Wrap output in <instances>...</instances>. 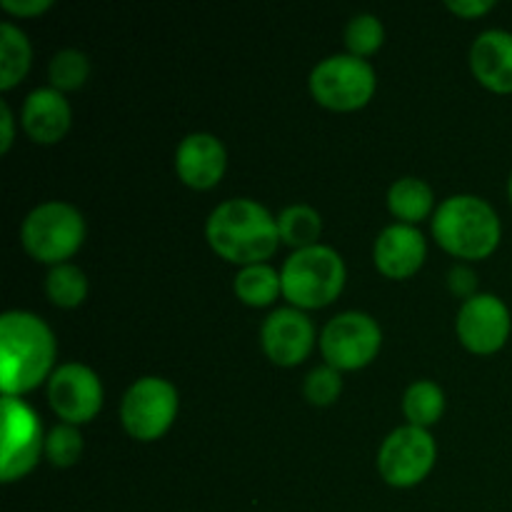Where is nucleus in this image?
I'll use <instances>...</instances> for the list:
<instances>
[{
    "mask_svg": "<svg viewBox=\"0 0 512 512\" xmlns=\"http://www.w3.org/2000/svg\"><path fill=\"white\" fill-rule=\"evenodd\" d=\"M48 400L63 423L83 425L103 408V385L88 365L65 363L50 375Z\"/></svg>",
    "mask_w": 512,
    "mask_h": 512,
    "instance_id": "obj_11",
    "label": "nucleus"
},
{
    "mask_svg": "<svg viewBox=\"0 0 512 512\" xmlns=\"http://www.w3.org/2000/svg\"><path fill=\"white\" fill-rule=\"evenodd\" d=\"M445 5L460 18H480L495 8V0H448Z\"/></svg>",
    "mask_w": 512,
    "mask_h": 512,
    "instance_id": "obj_30",
    "label": "nucleus"
},
{
    "mask_svg": "<svg viewBox=\"0 0 512 512\" xmlns=\"http://www.w3.org/2000/svg\"><path fill=\"white\" fill-rule=\"evenodd\" d=\"M233 288L235 295L245 305H250V308H265V305H270L283 293V280H280L278 270L265 263H258L248 265V268H240V273L235 275Z\"/></svg>",
    "mask_w": 512,
    "mask_h": 512,
    "instance_id": "obj_20",
    "label": "nucleus"
},
{
    "mask_svg": "<svg viewBox=\"0 0 512 512\" xmlns=\"http://www.w3.org/2000/svg\"><path fill=\"white\" fill-rule=\"evenodd\" d=\"M315 343V328L298 308H278L260 328V345L275 365L293 368L303 363Z\"/></svg>",
    "mask_w": 512,
    "mask_h": 512,
    "instance_id": "obj_13",
    "label": "nucleus"
},
{
    "mask_svg": "<svg viewBox=\"0 0 512 512\" xmlns=\"http://www.w3.org/2000/svg\"><path fill=\"white\" fill-rule=\"evenodd\" d=\"M48 75L50 83H53L50 88L60 90V93H65V90H78L88 80L90 63L85 58V53H80L75 48H65L53 55V60L48 65Z\"/></svg>",
    "mask_w": 512,
    "mask_h": 512,
    "instance_id": "obj_24",
    "label": "nucleus"
},
{
    "mask_svg": "<svg viewBox=\"0 0 512 512\" xmlns=\"http://www.w3.org/2000/svg\"><path fill=\"white\" fill-rule=\"evenodd\" d=\"M83 453V435L75 430V425H55L45 438V458L55 468H70L78 463Z\"/></svg>",
    "mask_w": 512,
    "mask_h": 512,
    "instance_id": "obj_26",
    "label": "nucleus"
},
{
    "mask_svg": "<svg viewBox=\"0 0 512 512\" xmlns=\"http://www.w3.org/2000/svg\"><path fill=\"white\" fill-rule=\"evenodd\" d=\"M303 393L308 398V403L320 405H333L338 400V395L343 393V380H340V370L323 365V368L310 370L308 378H305Z\"/></svg>",
    "mask_w": 512,
    "mask_h": 512,
    "instance_id": "obj_27",
    "label": "nucleus"
},
{
    "mask_svg": "<svg viewBox=\"0 0 512 512\" xmlns=\"http://www.w3.org/2000/svg\"><path fill=\"white\" fill-rule=\"evenodd\" d=\"M403 413L415 428H425L435 425L440 415L445 413V393L440 390L438 383L433 380H415L403 398Z\"/></svg>",
    "mask_w": 512,
    "mask_h": 512,
    "instance_id": "obj_22",
    "label": "nucleus"
},
{
    "mask_svg": "<svg viewBox=\"0 0 512 512\" xmlns=\"http://www.w3.org/2000/svg\"><path fill=\"white\" fill-rule=\"evenodd\" d=\"M458 338L470 353L493 355L508 343L512 318L510 310L498 295L478 293L475 298L460 305L458 320H455Z\"/></svg>",
    "mask_w": 512,
    "mask_h": 512,
    "instance_id": "obj_12",
    "label": "nucleus"
},
{
    "mask_svg": "<svg viewBox=\"0 0 512 512\" xmlns=\"http://www.w3.org/2000/svg\"><path fill=\"white\" fill-rule=\"evenodd\" d=\"M0 8L20 18H33L53 8V0H0Z\"/></svg>",
    "mask_w": 512,
    "mask_h": 512,
    "instance_id": "obj_29",
    "label": "nucleus"
},
{
    "mask_svg": "<svg viewBox=\"0 0 512 512\" xmlns=\"http://www.w3.org/2000/svg\"><path fill=\"white\" fill-rule=\"evenodd\" d=\"M228 165L225 145L210 133H190L180 140L175 150V170L185 185L195 190H208L220 183Z\"/></svg>",
    "mask_w": 512,
    "mask_h": 512,
    "instance_id": "obj_14",
    "label": "nucleus"
},
{
    "mask_svg": "<svg viewBox=\"0 0 512 512\" xmlns=\"http://www.w3.org/2000/svg\"><path fill=\"white\" fill-rule=\"evenodd\" d=\"M448 285L458 298H475V288H478V275L468 268V265H453L448 273Z\"/></svg>",
    "mask_w": 512,
    "mask_h": 512,
    "instance_id": "obj_28",
    "label": "nucleus"
},
{
    "mask_svg": "<svg viewBox=\"0 0 512 512\" xmlns=\"http://www.w3.org/2000/svg\"><path fill=\"white\" fill-rule=\"evenodd\" d=\"M470 68L493 93H512V33L500 28L480 33L470 48Z\"/></svg>",
    "mask_w": 512,
    "mask_h": 512,
    "instance_id": "obj_16",
    "label": "nucleus"
},
{
    "mask_svg": "<svg viewBox=\"0 0 512 512\" xmlns=\"http://www.w3.org/2000/svg\"><path fill=\"white\" fill-rule=\"evenodd\" d=\"M55 360L53 330L38 315L8 310L0 318V390L3 395L30 393L48 378Z\"/></svg>",
    "mask_w": 512,
    "mask_h": 512,
    "instance_id": "obj_1",
    "label": "nucleus"
},
{
    "mask_svg": "<svg viewBox=\"0 0 512 512\" xmlns=\"http://www.w3.org/2000/svg\"><path fill=\"white\" fill-rule=\"evenodd\" d=\"M45 293L60 308H78L88 295V278L78 265H53V270L45 278Z\"/></svg>",
    "mask_w": 512,
    "mask_h": 512,
    "instance_id": "obj_23",
    "label": "nucleus"
},
{
    "mask_svg": "<svg viewBox=\"0 0 512 512\" xmlns=\"http://www.w3.org/2000/svg\"><path fill=\"white\" fill-rule=\"evenodd\" d=\"M428 243L415 225L395 223L378 235L373 248L375 265L393 280H405L418 273L425 263Z\"/></svg>",
    "mask_w": 512,
    "mask_h": 512,
    "instance_id": "obj_15",
    "label": "nucleus"
},
{
    "mask_svg": "<svg viewBox=\"0 0 512 512\" xmlns=\"http://www.w3.org/2000/svg\"><path fill=\"white\" fill-rule=\"evenodd\" d=\"M385 28L375 15L360 13L353 15L345 28V45H348L350 55L355 58H365V55H373L375 50L383 45Z\"/></svg>",
    "mask_w": 512,
    "mask_h": 512,
    "instance_id": "obj_25",
    "label": "nucleus"
},
{
    "mask_svg": "<svg viewBox=\"0 0 512 512\" xmlns=\"http://www.w3.org/2000/svg\"><path fill=\"white\" fill-rule=\"evenodd\" d=\"M345 263L338 250L328 245L295 250L280 270L283 295L293 308L310 310L333 303L345 288Z\"/></svg>",
    "mask_w": 512,
    "mask_h": 512,
    "instance_id": "obj_4",
    "label": "nucleus"
},
{
    "mask_svg": "<svg viewBox=\"0 0 512 512\" xmlns=\"http://www.w3.org/2000/svg\"><path fill=\"white\" fill-rule=\"evenodd\" d=\"M28 35L13 23H0V90H10L28 75L30 70Z\"/></svg>",
    "mask_w": 512,
    "mask_h": 512,
    "instance_id": "obj_19",
    "label": "nucleus"
},
{
    "mask_svg": "<svg viewBox=\"0 0 512 512\" xmlns=\"http://www.w3.org/2000/svg\"><path fill=\"white\" fill-rule=\"evenodd\" d=\"M0 133V153H8L13 145V113L5 100H0Z\"/></svg>",
    "mask_w": 512,
    "mask_h": 512,
    "instance_id": "obj_31",
    "label": "nucleus"
},
{
    "mask_svg": "<svg viewBox=\"0 0 512 512\" xmlns=\"http://www.w3.org/2000/svg\"><path fill=\"white\" fill-rule=\"evenodd\" d=\"M175 415H178V390L173 383L153 375L135 380L120 403V423L130 438L143 443L168 433Z\"/></svg>",
    "mask_w": 512,
    "mask_h": 512,
    "instance_id": "obj_7",
    "label": "nucleus"
},
{
    "mask_svg": "<svg viewBox=\"0 0 512 512\" xmlns=\"http://www.w3.org/2000/svg\"><path fill=\"white\" fill-rule=\"evenodd\" d=\"M23 128L35 143L40 145H53L68 133L70 120V105L65 100V95L55 88H38L25 98L23 113Z\"/></svg>",
    "mask_w": 512,
    "mask_h": 512,
    "instance_id": "obj_17",
    "label": "nucleus"
},
{
    "mask_svg": "<svg viewBox=\"0 0 512 512\" xmlns=\"http://www.w3.org/2000/svg\"><path fill=\"white\" fill-rule=\"evenodd\" d=\"M433 235L440 248L460 260H483L500 243V218L478 195H453L433 215Z\"/></svg>",
    "mask_w": 512,
    "mask_h": 512,
    "instance_id": "obj_3",
    "label": "nucleus"
},
{
    "mask_svg": "<svg viewBox=\"0 0 512 512\" xmlns=\"http://www.w3.org/2000/svg\"><path fill=\"white\" fill-rule=\"evenodd\" d=\"M205 235L215 253L235 265H258L280 245L278 218L250 198L220 203L205 223Z\"/></svg>",
    "mask_w": 512,
    "mask_h": 512,
    "instance_id": "obj_2",
    "label": "nucleus"
},
{
    "mask_svg": "<svg viewBox=\"0 0 512 512\" xmlns=\"http://www.w3.org/2000/svg\"><path fill=\"white\" fill-rule=\"evenodd\" d=\"M388 208L400 223L415 225L433 210V190L420 178H400L390 185Z\"/></svg>",
    "mask_w": 512,
    "mask_h": 512,
    "instance_id": "obj_18",
    "label": "nucleus"
},
{
    "mask_svg": "<svg viewBox=\"0 0 512 512\" xmlns=\"http://www.w3.org/2000/svg\"><path fill=\"white\" fill-rule=\"evenodd\" d=\"M435 440L425 428L403 425L383 440L378 470L393 488H413L423 483L435 465Z\"/></svg>",
    "mask_w": 512,
    "mask_h": 512,
    "instance_id": "obj_10",
    "label": "nucleus"
},
{
    "mask_svg": "<svg viewBox=\"0 0 512 512\" xmlns=\"http://www.w3.org/2000/svg\"><path fill=\"white\" fill-rule=\"evenodd\" d=\"M278 230L280 240L290 248H313V245H318L320 233H323V218H320L318 210L305 203L288 205L278 215Z\"/></svg>",
    "mask_w": 512,
    "mask_h": 512,
    "instance_id": "obj_21",
    "label": "nucleus"
},
{
    "mask_svg": "<svg viewBox=\"0 0 512 512\" xmlns=\"http://www.w3.org/2000/svg\"><path fill=\"white\" fill-rule=\"evenodd\" d=\"M20 240L35 260L60 265L83 245L85 220L70 203L50 200L30 210L20 228Z\"/></svg>",
    "mask_w": 512,
    "mask_h": 512,
    "instance_id": "obj_5",
    "label": "nucleus"
},
{
    "mask_svg": "<svg viewBox=\"0 0 512 512\" xmlns=\"http://www.w3.org/2000/svg\"><path fill=\"white\" fill-rule=\"evenodd\" d=\"M3 455H0V478L13 483L28 475L45 453L43 423L30 405L20 398L3 395Z\"/></svg>",
    "mask_w": 512,
    "mask_h": 512,
    "instance_id": "obj_9",
    "label": "nucleus"
},
{
    "mask_svg": "<svg viewBox=\"0 0 512 512\" xmlns=\"http://www.w3.org/2000/svg\"><path fill=\"white\" fill-rule=\"evenodd\" d=\"M383 345L380 325L360 310H348L330 320L320 335V350L335 370H358L373 363Z\"/></svg>",
    "mask_w": 512,
    "mask_h": 512,
    "instance_id": "obj_8",
    "label": "nucleus"
},
{
    "mask_svg": "<svg viewBox=\"0 0 512 512\" xmlns=\"http://www.w3.org/2000/svg\"><path fill=\"white\" fill-rule=\"evenodd\" d=\"M310 93L330 110H358L368 105L375 93V70L365 58L330 55L310 73Z\"/></svg>",
    "mask_w": 512,
    "mask_h": 512,
    "instance_id": "obj_6",
    "label": "nucleus"
},
{
    "mask_svg": "<svg viewBox=\"0 0 512 512\" xmlns=\"http://www.w3.org/2000/svg\"><path fill=\"white\" fill-rule=\"evenodd\" d=\"M508 195H510V203H512V173H510V180H508Z\"/></svg>",
    "mask_w": 512,
    "mask_h": 512,
    "instance_id": "obj_32",
    "label": "nucleus"
}]
</instances>
